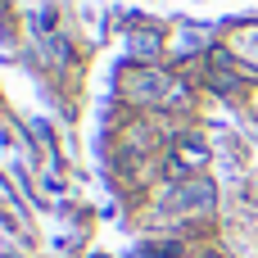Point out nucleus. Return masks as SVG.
<instances>
[{
  "label": "nucleus",
  "instance_id": "nucleus-2",
  "mask_svg": "<svg viewBox=\"0 0 258 258\" xmlns=\"http://www.w3.org/2000/svg\"><path fill=\"white\" fill-rule=\"evenodd\" d=\"M154 145H159V127L154 122H127L122 132H118V154H136V159H150L154 154Z\"/></svg>",
  "mask_w": 258,
  "mask_h": 258
},
{
  "label": "nucleus",
  "instance_id": "nucleus-1",
  "mask_svg": "<svg viewBox=\"0 0 258 258\" xmlns=\"http://www.w3.org/2000/svg\"><path fill=\"white\" fill-rule=\"evenodd\" d=\"M122 100L141 104V109H181V104H190V91H186V82H177L159 68H127Z\"/></svg>",
  "mask_w": 258,
  "mask_h": 258
}]
</instances>
